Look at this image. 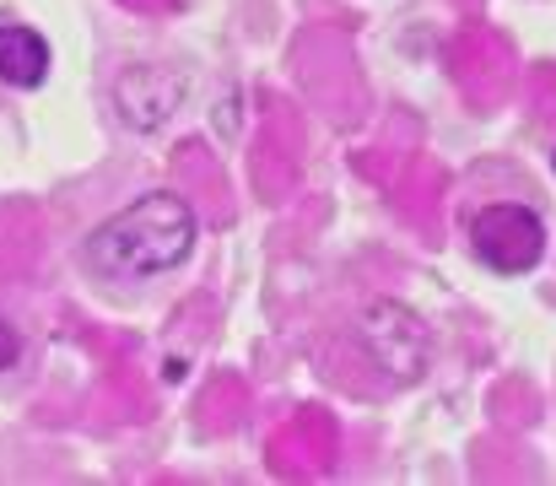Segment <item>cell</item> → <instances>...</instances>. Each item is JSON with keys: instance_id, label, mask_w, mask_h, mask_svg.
<instances>
[{"instance_id": "1", "label": "cell", "mask_w": 556, "mask_h": 486, "mask_svg": "<svg viewBox=\"0 0 556 486\" xmlns=\"http://www.w3.org/2000/svg\"><path fill=\"white\" fill-rule=\"evenodd\" d=\"M194 238H200L194 205L174 189H157L98 222L81 244V265L98 282H152L185 265Z\"/></svg>"}, {"instance_id": "2", "label": "cell", "mask_w": 556, "mask_h": 486, "mask_svg": "<svg viewBox=\"0 0 556 486\" xmlns=\"http://www.w3.org/2000/svg\"><path fill=\"white\" fill-rule=\"evenodd\" d=\"M470 249H476V260L486 271L525 276L546 254V222L530 205H508V200L503 205H481L476 222H470Z\"/></svg>"}, {"instance_id": "3", "label": "cell", "mask_w": 556, "mask_h": 486, "mask_svg": "<svg viewBox=\"0 0 556 486\" xmlns=\"http://www.w3.org/2000/svg\"><path fill=\"white\" fill-rule=\"evenodd\" d=\"M357 335H363V346H368L372 362H378L389 378H400V384L421 378L427 362H432V329L421 324L416 309H405V303H394V298L368 303Z\"/></svg>"}, {"instance_id": "4", "label": "cell", "mask_w": 556, "mask_h": 486, "mask_svg": "<svg viewBox=\"0 0 556 486\" xmlns=\"http://www.w3.org/2000/svg\"><path fill=\"white\" fill-rule=\"evenodd\" d=\"M179 98H185V76H174L163 65H136V71L119 76V114L136 130L168 125V114L179 109Z\"/></svg>"}, {"instance_id": "5", "label": "cell", "mask_w": 556, "mask_h": 486, "mask_svg": "<svg viewBox=\"0 0 556 486\" xmlns=\"http://www.w3.org/2000/svg\"><path fill=\"white\" fill-rule=\"evenodd\" d=\"M49 38L43 33H33V27H22V22H5L0 27V82L5 87H22V92H33V87H43L49 82Z\"/></svg>"}, {"instance_id": "6", "label": "cell", "mask_w": 556, "mask_h": 486, "mask_svg": "<svg viewBox=\"0 0 556 486\" xmlns=\"http://www.w3.org/2000/svg\"><path fill=\"white\" fill-rule=\"evenodd\" d=\"M16 362H22V335H16V324L11 320H0V373L16 367Z\"/></svg>"}, {"instance_id": "7", "label": "cell", "mask_w": 556, "mask_h": 486, "mask_svg": "<svg viewBox=\"0 0 556 486\" xmlns=\"http://www.w3.org/2000/svg\"><path fill=\"white\" fill-rule=\"evenodd\" d=\"M552 167H556V152H552Z\"/></svg>"}]
</instances>
